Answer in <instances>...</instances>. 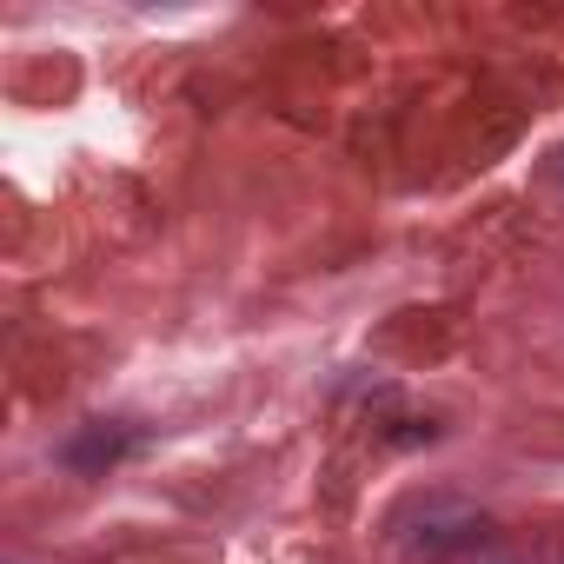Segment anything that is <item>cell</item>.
<instances>
[{"mask_svg":"<svg viewBox=\"0 0 564 564\" xmlns=\"http://www.w3.org/2000/svg\"><path fill=\"white\" fill-rule=\"evenodd\" d=\"M113 458H120V432H107V425H100L94 438H80V445H74V465H80V471H94V465H113Z\"/></svg>","mask_w":564,"mask_h":564,"instance_id":"6da1fadb","label":"cell"}]
</instances>
